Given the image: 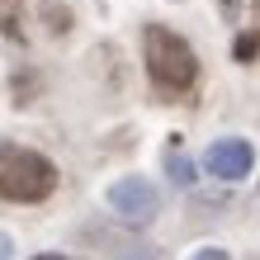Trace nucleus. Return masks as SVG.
<instances>
[{
	"mask_svg": "<svg viewBox=\"0 0 260 260\" xmlns=\"http://www.w3.org/2000/svg\"><path fill=\"white\" fill-rule=\"evenodd\" d=\"M123 260H156V255H147V251H133V255H123Z\"/></svg>",
	"mask_w": 260,
	"mask_h": 260,
	"instance_id": "nucleus-9",
	"label": "nucleus"
},
{
	"mask_svg": "<svg viewBox=\"0 0 260 260\" xmlns=\"http://www.w3.org/2000/svg\"><path fill=\"white\" fill-rule=\"evenodd\" d=\"M43 14L52 19V34H67V28H71V10H62V5H43Z\"/></svg>",
	"mask_w": 260,
	"mask_h": 260,
	"instance_id": "nucleus-5",
	"label": "nucleus"
},
{
	"mask_svg": "<svg viewBox=\"0 0 260 260\" xmlns=\"http://www.w3.org/2000/svg\"><path fill=\"white\" fill-rule=\"evenodd\" d=\"M171 171H175V180H180V185H194V175H189V161H171Z\"/></svg>",
	"mask_w": 260,
	"mask_h": 260,
	"instance_id": "nucleus-6",
	"label": "nucleus"
},
{
	"mask_svg": "<svg viewBox=\"0 0 260 260\" xmlns=\"http://www.w3.org/2000/svg\"><path fill=\"white\" fill-rule=\"evenodd\" d=\"M57 189V166L38 151L24 147H0V194L14 204H38Z\"/></svg>",
	"mask_w": 260,
	"mask_h": 260,
	"instance_id": "nucleus-2",
	"label": "nucleus"
},
{
	"mask_svg": "<svg viewBox=\"0 0 260 260\" xmlns=\"http://www.w3.org/2000/svg\"><path fill=\"white\" fill-rule=\"evenodd\" d=\"M10 251H14V246H10V237L0 232V260H10Z\"/></svg>",
	"mask_w": 260,
	"mask_h": 260,
	"instance_id": "nucleus-8",
	"label": "nucleus"
},
{
	"mask_svg": "<svg viewBox=\"0 0 260 260\" xmlns=\"http://www.w3.org/2000/svg\"><path fill=\"white\" fill-rule=\"evenodd\" d=\"M34 260H67V255H57V251H52V255H34Z\"/></svg>",
	"mask_w": 260,
	"mask_h": 260,
	"instance_id": "nucleus-10",
	"label": "nucleus"
},
{
	"mask_svg": "<svg viewBox=\"0 0 260 260\" xmlns=\"http://www.w3.org/2000/svg\"><path fill=\"white\" fill-rule=\"evenodd\" d=\"M255 166V151L241 142V137H222V142L208 147V171L218 180H246Z\"/></svg>",
	"mask_w": 260,
	"mask_h": 260,
	"instance_id": "nucleus-4",
	"label": "nucleus"
},
{
	"mask_svg": "<svg viewBox=\"0 0 260 260\" xmlns=\"http://www.w3.org/2000/svg\"><path fill=\"white\" fill-rule=\"evenodd\" d=\"M142 57H147V76L156 81V90H189L199 81V57L194 48L180 34H171V28L161 24H147L142 34Z\"/></svg>",
	"mask_w": 260,
	"mask_h": 260,
	"instance_id": "nucleus-1",
	"label": "nucleus"
},
{
	"mask_svg": "<svg viewBox=\"0 0 260 260\" xmlns=\"http://www.w3.org/2000/svg\"><path fill=\"white\" fill-rule=\"evenodd\" d=\"M194 260H227V251H218V246H204V251H199Z\"/></svg>",
	"mask_w": 260,
	"mask_h": 260,
	"instance_id": "nucleus-7",
	"label": "nucleus"
},
{
	"mask_svg": "<svg viewBox=\"0 0 260 260\" xmlns=\"http://www.w3.org/2000/svg\"><path fill=\"white\" fill-rule=\"evenodd\" d=\"M109 204L118 218H128V222H151L156 218V208H161V194L151 180L142 175H128V180H118V185L109 189Z\"/></svg>",
	"mask_w": 260,
	"mask_h": 260,
	"instance_id": "nucleus-3",
	"label": "nucleus"
}]
</instances>
